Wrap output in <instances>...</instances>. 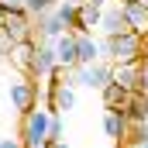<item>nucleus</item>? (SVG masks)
<instances>
[{
    "instance_id": "obj_5",
    "label": "nucleus",
    "mask_w": 148,
    "mask_h": 148,
    "mask_svg": "<svg viewBox=\"0 0 148 148\" xmlns=\"http://www.w3.org/2000/svg\"><path fill=\"white\" fill-rule=\"evenodd\" d=\"M3 10H7V17H3V31H7V38H10L14 45H21V41H31V38H35L31 14L24 10V3H21V7H3Z\"/></svg>"
},
{
    "instance_id": "obj_22",
    "label": "nucleus",
    "mask_w": 148,
    "mask_h": 148,
    "mask_svg": "<svg viewBox=\"0 0 148 148\" xmlns=\"http://www.w3.org/2000/svg\"><path fill=\"white\" fill-rule=\"evenodd\" d=\"M0 148H28L21 138H0Z\"/></svg>"
},
{
    "instance_id": "obj_11",
    "label": "nucleus",
    "mask_w": 148,
    "mask_h": 148,
    "mask_svg": "<svg viewBox=\"0 0 148 148\" xmlns=\"http://www.w3.org/2000/svg\"><path fill=\"white\" fill-rule=\"evenodd\" d=\"M69 28L62 24V17L52 10V14H45V17H38V28H35V41H59V38L66 35Z\"/></svg>"
},
{
    "instance_id": "obj_13",
    "label": "nucleus",
    "mask_w": 148,
    "mask_h": 148,
    "mask_svg": "<svg viewBox=\"0 0 148 148\" xmlns=\"http://www.w3.org/2000/svg\"><path fill=\"white\" fill-rule=\"evenodd\" d=\"M100 93H103V107H107V110H127V103H131V97H134V93L124 90L121 83H107Z\"/></svg>"
},
{
    "instance_id": "obj_15",
    "label": "nucleus",
    "mask_w": 148,
    "mask_h": 148,
    "mask_svg": "<svg viewBox=\"0 0 148 148\" xmlns=\"http://www.w3.org/2000/svg\"><path fill=\"white\" fill-rule=\"evenodd\" d=\"M103 131H107V138H114V141H124L127 131H131L124 110H107V117H103Z\"/></svg>"
},
{
    "instance_id": "obj_18",
    "label": "nucleus",
    "mask_w": 148,
    "mask_h": 148,
    "mask_svg": "<svg viewBox=\"0 0 148 148\" xmlns=\"http://www.w3.org/2000/svg\"><path fill=\"white\" fill-rule=\"evenodd\" d=\"M55 14L62 17V24L76 35V24H79V0H66V3H59V7H55Z\"/></svg>"
},
{
    "instance_id": "obj_29",
    "label": "nucleus",
    "mask_w": 148,
    "mask_h": 148,
    "mask_svg": "<svg viewBox=\"0 0 148 148\" xmlns=\"http://www.w3.org/2000/svg\"><path fill=\"white\" fill-rule=\"evenodd\" d=\"M138 3H145V7H148V0H138Z\"/></svg>"
},
{
    "instance_id": "obj_28",
    "label": "nucleus",
    "mask_w": 148,
    "mask_h": 148,
    "mask_svg": "<svg viewBox=\"0 0 148 148\" xmlns=\"http://www.w3.org/2000/svg\"><path fill=\"white\" fill-rule=\"evenodd\" d=\"M131 148H148V141H145V145H131Z\"/></svg>"
},
{
    "instance_id": "obj_10",
    "label": "nucleus",
    "mask_w": 148,
    "mask_h": 148,
    "mask_svg": "<svg viewBox=\"0 0 148 148\" xmlns=\"http://www.w3.org/2000/svg\"><path fill=\"white\" fill-rule=\"evenodd\" d=\"M121 10H124L127 28H131L134 35L148 38V7H145V3H138V0H124V3H121Z\"/></svg>"
},
{
    "instance_id": "obj_9",
    "label": "nucleus",
    "mask_w": 148,
    "mask_h": 148,
    "mask_svg": "<svg viewBox=\"0 0 148 148\" xmlns=\"http://www.w3.org/2000/svg\"><path fill=\"white\" fill-rule=\"evenodd\" d=\"M141 69H145V59H134V62H117V66H114V83H121L124 90L138 93V90H141Z\"/></svg>"
},
{
    "instance_id": "obj_4",
    "label": "nucleus",
    "mask_w": 148,
    "mask_h": 148,
    "mask_svg": "<svg viewBox=\"0 0 148 148\" xmlns=\"http://www.w3.org/2000/svg\"><path fill=\"white\" fill-rule=\"evenodd\" d=\"M73 86H86V90H103L107 83H114V66L107 62H97V66H76L73 73Z\"/></svg>"
},
{
    "instance_id": "obj_24",
    "label": "nucleus",
    "mask_w": 148,
    "mask_h": 148,
    "mask_svg": "<svg viewBox=\"0 0 148 148\" xmlns=\"http://www.w3.org/2000/svg\"><path fill=\"white\" fill-rule=\"evenodd\" d=\"M45 148H69V145H66V138H52Z\"/></svg>"
},
{
    "instance_id": "obj_2",
    "label": "nucleus",
    "mask_w": 148,
    "mask_h": 148,
    "mask_svg": "<svg viewBox=\"0 0 148 148\" xmlns=\"http://www.w3.org/2000/svg\"><path fill=\"white\" fill-rule=\"evenodd\" d=\"M52 117L55 114L48 107H35V110L24 114V131H21V141L28 148H45L52 141Z\"/></svg>"
},
{
    "instance_id": "obj_8",
    "label": "nucleus",
    "mask_w": 148,
    "mask_h": 148,
    "mask_svg": "<svg viewBox=\"0 0 148 148\" xmlns=\"http://www.w3.org/2000/svg\"><path fill=\"white\" fill-rule=\"evenodd\" d=\"M55 59H59V69H69L73 73L79 66V35L66 31V35L55 41Z\"/></svg>"
},
{
    "instance_id": "obj_7",
    "label": "nucleus",
    "mask_w": 148,
    "mask_h": 148,
    "mask_svg": "<svg viewBox=\"0 0 148 148\" xmlns=\"http://www.w3.org/2000/svg\"><path fill=\"white\" fill-rule=\"evenodd\" d=\"M55 69H59V59H55V41H38L31 76H38V79H52V73H55Z\"/></svg>"
},
{
    "instance_id": "obj_20",
    "label": "nucleus",
    "mask_w": 148,
    "mask_h": 148,
    "mask_svg": "<svg viewBox=\"0 0 148 148\" xmlns=\"http://www.w3.org/2000/svg\"><path fill=\"white\" fill-rule=\"evenodd\" d=\"M124 141H127V148L131 145H145L148 141V124H131V131H127Z\"/></svg>"
},
{
    "instance_id": "obj_17",
    "label": "nucleus",
    "mask_w": 148,
    "mask_h": 148,
    "mask_svg": "<svg viewBox=\"0 0 148 148\" xmlns=\"http://www.w3.org/2000/svg\"><path fill=\"white\" fill-rule=\"evenodd\" d=\"M124 117H127V124H148V93L138 90V93L131 97V103H127Z\"/></svg>"
},
{
    "instance_id": "obj_25",
    "label": "nucleus",
    "mask_w": 148,
    "mask_h": 148,
    "mask_svg": "<svg viewBox=\"0 0 148 148\" xmlns=\"http://www.w3.org/2000/svg\"><path fill=\"white\" fill-rule=\"evenodd\" d=\"M24 0H0V7H21Z\"/></svg>"
},
{
    "instance_id": "obj_27",
    "label": "nucleus",
    "mask_w": 148,
    "mask_h": 148,
    "mask_svg": "<svg viewBox=\"0 0 148 148\" xmlns=\"http://www.w3.org/2000/svg\"><path fill=\"white\" fill-rule=\"evenodd\" d=\"M86 3H100V7H107V0H86Z\"/></svg>"
},
{
    "instance_id": "obj_30",
    "label": "nucleus",
    "mask_w": 148,
    "mask_h": 148,
    "mask_svg": "<svg viewBox=\"0 0 148 148\" xmlns=\"http://www.w3.org/2000/svg\"><path fill=\"white\" fill-rule=\"evenodd\" d=\"M121 3H124V0H121Z\"/></svg>"
},
{
    "instance_id": "obj_19",
    "label": "nucleus",
    "mask_w": 148,
    "mask_h": 148,
    "mask_svg": "<svg viewBox=\"0 0 148 148\" xmlns=\"http://www.w3.org/2000/svg\"><path fill=\"white\" fill-rule=\"evenodd\" d=\"M24 10L31 17H45V14L55 10V0H24Z\"/></svg>"
},
{
    "instance_id": "obj_12",
    "label": "nucleus",
    "mask_w": 148,
    "mask_h": 148,
    "mask_svg": "<svg viewBox=\"0 0 148 148\" xmlns=\"http://www.w3.org/2000/svg\"><path fill=\"white\" fill-rule=\"evenodd\" d=\"M35 48H38L35 38H31V41H21V45H14V48H10V66H14L21 76H31V66H35Z\"/></svg>"
},
{
    "instance_id": "obj_3",
    "label": "nucleus",
    "mask_w": 148,
    "mask_h": 148,
    "mask_svg": "<svg viewBox=\"0 0 148 148\" xmlns=\"http://www.w3.org/2000/svg\"><path fill=\"white\" fill-rule=\"evenodd\" d=\"M76 103V90L69 83V69H55L48 79V110L52 114H66Z\"/></svg>"
},
{
    "instance_id": "obj_6",
    "label": "nucleus",
    "mask_w": 148,
    "mask_h": 148,
    "mask_svg": "<svg viewBox=\"0 0 148 148\" xmlns=\"http://www.w3.org/2000/svg\"><path fill=\"white\" fill-rule=\"evenodd\" d=\"M7 97H10V107L21 110V117L38 107V90H35V83H28V79H14L7 86Z\"/></svg>"
},
{
    "instance_id": "obj_23",
    "label": "nucleus",
    "mask_w": 148,
    "mask_h": 148,
    "mask_svg": "<svg viewBox=\"0 0 148 148\" xmlns=\"http://www.w3.org/2000/svg\"><path fill=\"white\" fill-rule=\"evenodd\" d=\"M141 93H148V59H145V69H141Z\"/></svg>"
},
{
    "instance_id": "obj_21",
    "label": "nucleus",
    "mask_w": 148,
    "mask_h": 148,
    "mask_svg": "<svg viewBox=\"0 0 148 148\" xmlns=\"http://www.w3.org/2000/svg\"><path fill=\"white\" fill-rule=\"evenodd\" d=\"M10 48H14V41L7 38V31H0V55H10Z\"/></svg>"
},
{
    "instance_id": "obj_26",
    "label": "nucleus",
    "mask_w": 148,
    "mask_h": 148,
    "mask_svg": "<svg viewBox=\"0 0 148 148\" xmlns=\"http://www.w3.org/2000/svg\"><path fill=\"white\" fill-rule=\"evenodd\" d=\"M3 17H7V10H3V7H0V31H3Z\"/></svg>"
},
{
    "instance_id": "obj_16",
    "label": "nucleus",
    "mask_w": 148,
    "mask_h": 148,
    "mask_svg": "<svg viewBox=\"0 0 148 148\" xmlns=\"http://www.w3.org/2000/svg\"><path fill=\"white\" fill-rule=\"evenodd\" d=\"M103 59V45L93 35H79V66H97Z\"/></svg>"
},
{
    "instance_id": "obj_14",
    "label": "nucleus",
    "mask_w": 148,
    "mask_h": 148,
    "mask_svg": "<svg viewBox=\"0 0 148 148\" xmlns=\"http://www.w3.org/2000/svg\"><path fill=\"white\" fill-rule=\"evenodd\" d=\"M100 31H103L107 38H110V35H124V31H131V28H127V21H124V10H121V3H117V7H103Z\"/></svg>"
},
{
    "instance_id": "obj_1",
    "label": "nucleus",
    "mask_w": 148,
    "mask_h": 148,
    "mask_svg": "<svg viewBox=\"0 0 148 148\" xmlns=\"http://www.w3.org/2000/svg\"><path fill=\"white\" fill-rule=\"evenodd\" d=\"M100 45H103V59H110V66H117V62H134V59H148L145 55V38L134 35V31L110 35V38H103Z\"/></svg>"
}]
</instances>
